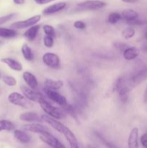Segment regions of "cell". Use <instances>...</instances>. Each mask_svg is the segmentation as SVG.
I'll use <instances>...</instances> for the list:
<instances>
[{
	"instance_id": "1",
	"label": "cell",
	"mask_w": 147,
	"mask_h": 148,
	"mask_svg": "<svg viewBox=\"0 0 147 148\" xmlns=\"http://www.w3.org/2000/svg\"><path fill=\"white\" fill-rule=\"evenodd\" d=\"M41 119L43 121L47 123L50 127H53L56 131L64 136L65 138L69 143L70 148H79L76 136L69 127L65 126L57 119H55L48 115H45V114L41 115Z\"/></svg>"
},
{
	"instance_id": "2",
	"label": "cell",
	"mask_w": 147,
	"mask_h": 148,
	"mask_svg": "<svg viewBox=\"0 0 147 148\" xmlns=\"http://www.w3.org/2000/svg\"><path fill=\"white\" fill-rule=\"evenodd\" d=\"M40 108L43 111L49 116L55 119H61L64 117V111L57 107L53 106L48 101H46V98H42L38 102Z\"/></svg>"
},
{
	"instance_id": "3",
	"label": "cell",
	"mask_w": 147,
	"mask_h": 148,
	"mask_svg": "<svg viewBox=\"0 0 147 148\" xmlns=\"http://www.w3.org/2000/svg\"><path fill=\"white\" fill-rule=\"evenodd\" d=\"M8 101L10 103L14 106H17L21 108L28 109L33 107L31 103L28 101V100L23 95L17 92H13L8 95Z\"/></svg>"
},
{
	"instance_id": "4",
	"label": "cell",
	"mask_w": 147,
	"mask_h": 148,
	"mask_svg": "<svg viewBox=\"0 0 147 148\" xmlns=\"http://www.w3.org/2000/svg\"><path fill=\"white\" fill-rule=\"evenodd\" d=\"M106 3L100 0H87L79 3L76 5V9L81 11L84 10H100L106 7Z\"/></svg>"
},
{
	"instance_id": "5",
	"label": "cell",
	"mask_w": 147,
	"mask_h": 148,
	"mask_svg": "<svg viewBox=\"0 0 147 148\" xmlns=\"http://www.w3.org/2000/svg\"><path fill=\"white\" fill-rule=\"evenodd\" d=\"M40 20H41V15L37 14V15H34L24 20L15 22V23H12L10 27H11L12 29H14V30L27 28V27H30L33 25H35L37 23L40 22Z\"/></svg>"
},
{
	"instance_id": "6",
	"label": "cell",
	"mask_w": 147,
	"mask_h": 148,
	"mask_svg": "<svg viewBox=\"0 0 147 148\" xmlns=\"http://www.w3.org/2000/svg\"><path fill=\"white\" fill-rule=\"evenodd\" d=\"M43 92H44V93L46 94V96H47L49 99H50L52 101H53L54 103H57L58 105L60 106L61 108H63V107L66 106L68 104L66 98H65L63 95H62L61 94L56 92V90H52L48 89V88H45V87L43 88Z\"/></svg>"
},
{
	"instance_id": "7",
	"label": "cell",
	"mask_w": 147,
	"mask_h": 148,
	"mask_svg": "<svg viewBox=\"0 0 147 148\" xmlns=\"http://www.w3.org/2000/svg\"><path fill=\"white\" fill-rule=\"evenodd\" d=\"M147 79V67L141 69L134 74L128 80V85L133 89L141 85L144 81Z\"/></svg>"
},
{
	"instance_id": "8",
	"label": "cell",
	"mask_w": 147,
	"mask_h": 148,
	"mask_svg": "<svg viewBox=\"0 0 147 148\" xmlns=\"http://www.w3.org/2000/svg\"><path fill=\"white\" fill-rule=\"evenodd\" d=\"M42 60L44 64L51 69H59L60 67V58L54 53L48 52L43 54Z\"/></svg>"
},
{
	"instance_id": "9",
	"label": "cell",
	"mask_w": 147,
	"mask_h": 148,
	"mask_svg": "<svg viewBox=\"0 0 147 148\" xmlns=\"http://www.w3.org/2000/svg\"><path fill=\"white\" fill-rule=\"evenodd\" d=\"M20 90H21L23 95L28 101H33V102L38 103L42 98H45V96L42 93L37 92V91L31 89L30 88L25 86V85H21Z\"/></svg>"
},
{
	"instance_id": "10",
	"label": "cell",
	"mask_w": 147,
	"mask_h": 148,
	"mask_svg": "<svg viewBox=\"0 0 147 148\" xmlns=\"http://www.w3.org/2000/svg\"><path fill=\"white\" fill-rule=\"evenodd\" d=\"M20 119L21 121H26L28 123H38L42 122L41 116H39L38 114L33 111H26L20 114Z\"/></svg>"
},
{
	"instance_id": "11",
	"label": "cell",
	"mask_w": 147,
	"mask_h": 148,
	"mask_svg": "<svg viewBox=\"0 0 147 148\" xmlns=\"http://www.w3.org/2000/svg\"><path fill=\"white\" fill-rule=\"evenodd\" d=\"M23 130L25 131L30 132L36 133V134H41L46 132H48V129L45 126L39 124V123H30V124H25L22 127Z\"/></svg>"
},
{
	"instance_id": "12",
	"label": "cell",
	"mask_w": 147,
	"mask_h": 148,
	"mask_svg": "<svg viewBox=\"0 0 147 148\" xmlns=\"http://www.w3.org/2000/svg\"><path fill=\"white\" fill-rule=\"evenodd\" d=\"M22 78L29 88L36 90L38 88V82L36 77L33 73L25 71L22 73Z\"/></svg>"
},
{
	"instance_id": "13",
	"label": "cell",
	"mask_w": 147,
	"mask_h": 148,
	"mask_svg": "<svg viewBox=\"0 0 147 148\" xmlns=\"http://www.w3.org/2000/svg\"><path fill=\"white\" fill-rule=\"evenodd\" d=\"M40 139L43 143H44L45 144L48 145L50 147L55 148L56 147L59 141L56 137H55L52 134H50L48 132H46L43 133V134H40Z\"/></svg>"
},
{
	"instance_id": "14",
	"label": "cell",
	"mask_w": 147,
	"mask_h": 148,
	"mask_svg": "<svg viewBox=\"0 0 147 148\" xmlns=\"http://www.w3.org/2000/svg\"><path fill=\"white\" fill-rule=\"evenodd\" d=\"M66 7V2L56 3V4H52V5L46 7L45 10H43V14H44V15H50V14H55V13H57L59 12L60 11H62Z\"/></svg>"
},
{
	"instance_id": "15",
	"label": "cell",
	"mask_w": 147,
	"mask_h": 148,
	"mask_svg": "<svg viewBox=\"0 0 147 148\" xmlns=\"http://www.w3.org/2000/svg\"><path fill=\"white\" fill-rule=\"evenodd\" d=\"M128 148H138V129L134 127L130 132L128 139Z\"/></svg>"
},
{
	"instance_id": "16",
	"label": "cell",
	"mask_w": 147,
	"mask_h": 148,
	"mask_svg": "<svg viewBox=\"0 0 147 148\" xmlns=\"http://www.w3.org/2000/svg\"><path fill=\"white\" fill-rule=\"evenodd\" d=\"M1 61L3 63L5 64L6 65H7L12 70L16 71V72H20V71L22 70V64L17 60H16V59H12V58L6 57L2 58Z\"/></svg>"
},
{
	"instance_id": "17",
	"label": "cell",
	"mask_w": 147,
	"mask_h": 148,
	"mask_svg": "<svg viewBox=\"0 0 147 148\" xmlns=\"http://www.w3.org/2000/svg\"><path fill=\"white\" fill-rule=\"evenodd\" d=\"M140 53L139 49L135 46H131L128 47L126 49L122 52V56L123 58L127 61H132L133 59H136Z\"/></svg>"
},
{
	"instance_id": "18",
	"label": "cell",
	"mask_w": 147,
	"mask_h": 148,
	"mask_svg": "<svg viewBox=\"0 0 147 148\" xmlns=\"http://www.w3.org/2000/svg\"><path fill=\"white\" fill-rule=\"evenodd\" d=\"M14 137L18 143L21 144H27L31 141L30 134L20 130H15L14 131Z\"/></svg>"
},
{
	"instance_id": "19",
	"label": "cell",
	"mask_w": 147,
	"mask_h": 148,
	"mask_svg": "<svg viewBox=\"0 0 147 148\" xmlns=\"http://www.w3.org/2000/svg\"><path fill=\"white\" fill-rule=\"evenodd\" d=\"M121 17L122 20H125L127 23H130L138 18V13L136 11L131 9L124 10L121 13Z\"/></svg>"
},
{
	"instance_id": "20",
	"label": "cell",
	"mask_w": 147,
	"mask_h": 148,
	"mask_svg": "<svg viewBox=\"0 0 147 148\" xmlns=\"http://www.w3.org/2000/svg\"><path fill=\"white\" fill-rule=\"evenodd\" d=\"M63 82L61 79L55 80L52 79H46L44 82V87L48 89L56 91L61 89L63 86Z\"/></svg>"
},
{
	"instance_id": "21",
	"label": "cell",
	"mask_w": 147,
	"mask_h": 148,
	"mask_svg": "<svg viewBox=\"0 0 147 148\" xmlns=\"http://www.w3.org/2000/svg\"><path fill=\"white\" fill-rule=\"evenodd\" d=\"M40 26L39 25H35L32 27H29L24 33V36L29 40V41H33L37 37L38 31L40 30Z\"/></svg>"
},
{
	"instance_id": "22",
	"label": "cell",
	"mask_w": 147,
	"mask_h": 148,
	"mask_svg": "<svg viewBox=\"0 0 147 148\" xmlns=\"http://www.w3.org/2000/svg\"><path fill=\"white\" fill-rule=\"evenodd\" d=\"M131 88L127 85H125V86H123L122 88H121L118 91V96H119L120 100L121 102L122 103H126L128 101V98H129V94L130 92L131 91Z\"/></svg>"
},
{
	"instance_id": "23",
	"label": "cell",
	"mask_w": 147,
	"mask_h": 148,
	"mask_svg": "<svg viewBox=\"0 0 147 148\" xmlns=\"http://www.w3.org/2000/svg\"><path fill=\"white\" fill-rule=\"evenodd\" d=\"M21 51L22 53V56L24 59L27 62H32L34 59V53H33V51H32L31 48L26 43L22 46Z\"/></svg>"
},
{
	"instance_id": "24",
	"label": "cell",
	"mask_w": 147,
	"mask_h": 148,
	"mask_svg": "<svg viewBox=\"0 0 147 148\" xmlns=\"http://www.w3.org/2000/svg\"><path fill=\"white\" fill-rule=\"evenodd\" d=\"M15 130V125L7 119L0 120V132L2 131L11 132Z\"/></svg>"
},
{
	"instance_id": "25",
	"label": "cell",
	"mask_w": 147,
	"mask_h": 148,
	"mask_svg": "<svg viewBox=\"0 0 147 148\" xmlns=\"http://www.w3.org/2000/svg\"><path fill=\"white\" fill-rule=\"evenodd\" d=\"M17 35V31L14 29L6 28V27H0V37L4 38H10L15 37Z\"/></svg>"
},
{
	"instance_id": "26",
	"label": "cell",
	"mask_w": 147,
	"mask_h": 148,
	"mask_svg": "<svg viewBox=\"0 0 147 148\" xmlns=\"http://www.w3.org/2000/svg\"><path fill=\"white\" fill-rule=\"evenodd\" d=\"M62 108H63V111H64V112H66V114H69L72 119H74L76 122H78L79 119H78V116L77 114H76V110L75 109V108L73 106L68 103L66 106H64Z\"/></svg>"
},
{
	"instance_id": "27",
	"label": "cell",
	"mask_w": 147,
	"mask_h": 148,
	"mask_svg": "<svg viewBox=\"0 0 147 148\" xmlns=\"http://www.w3.org/2000/svg\"><path fill=\"white\" fill-rule=\"evenodd\" d=\"M127 84H128V81L126 82V78H125V77L124 76L119 77L115 80V83H114L113 90L118 92V91L121 88L125 86V85H127Z\"/></svg>"
},
{
	"instance_id": "28",
	"label": "cell",
	"mask_w": 147,
	"mask_h": 148,
	"mask_svg": "<svg viewBox=\"0 0 147 148\" xmlns=\"http://www.w3.org/2000/svg\"><path fill=\"white\" fill-rule=\"evenodd\" d=\"M135 30L133 27H127L125 29L122 30L121 32V36H122V38H124L125 39H131L135 36Z\"/></svg>"
},
{
	"instance_id": "29",
	"label": "cell",
	"mask_w": 147,
	"mask_h": 148,
	"mask_svg": "<svg viewBox=\"0 0 147 148\" xmlns=\"http://www.w3.org/2000/svg\"><path fill=\"white\" fill-rule=\"evenodd\" d=\"M121 19H122L121 14H120L119 12H113L108 15V22L110 24L115 25L118 23Z\"/></svg>"
},
{
	"instance_id": "30",
	"label": "cell",
	"mask_w": 147,
	"mask_h": 148,
	"mask_svg": "<svg viewBox=\"0 0 147 148\" xmlns=\"http://www.w3.org/2000/svg\"><path fill=\"white\" fill-rule=\"evenodd\" d=\"M1 79H2L3 82H4L5 85H8L10 87H14L17 85V79L14 77L12 76H9V75H4V76L1 77Z\"/></svg>"
},
{
	"instance_id": "31",
	"label": "cell",
	"mask_w": 147,
	"mask_h": 148,
	"mask_svg": "<svg viewBox=\"0 0 147 148\" xmlns=\"http://www.w3.org/2000/svg\"><path fill=\"white\" fill-rule=\"evenodd\" d=\"M43 29L46 36H48L53 38H55L56 36V30L53 26L50 25H43Z\"/></svg>"
},
{
	"instance_id": "32",
	"label": "cell",
	"mask_w": 147,
	"mask_h": 148,
	"mask_svg": "<svg viewBox=\"0 0 147 148\" xmlns=\"http://www.w3.org/2000/svg\"><path fill=\"white\" fill-rule=\"evenodd\" d=\"M96 135L97 136L98 138H99V140H101V142H102V143H103L104 145H105V147H108V148H118V147H117V146L115 145H114L113 143H112L111 142L108 141L107 140H105V139L103 137H102V134H99V133H97Z\"/></svg>"
},
{
	"instance_id": "33",
	"label": "cell",
	"mask_w": 147,
	"mask_h": 148,
	"mask_svg": "<svg viewBox=\"0 0 147 148\" xmlns=\"http://www.w3.org/2000/svg\"><path fill=\"white\" fill-rule=\"evenodd\" d=\"M54 38L46 36L43 38V44L46 48H52L54 44Z\"/></svg>"
},
{
	"instance_id": "34",
	"label": "cell",
	"mask_w": 147,
	"mask_h": 148,
	"mask_svg": "<svg viewBox=\"0 0 147 148\" xmlns=\"http://www.w3.org/2000/svg\"><path fill=\"white\" fill-rule=\"evenodd\" d=\"M16 16V13H11V14H7V15L2 16L0 17V25L3 24H5L7 22L10 21L12 20L14 17Z\"/></svg>"
},
{
	"instance_id": "35",
	"label": "cell",
	"mask_w": 147,
	"mask_h": 148,
	"mask_svg": "<svg viewBox=\"0 0 147 148\" xmlns=\"http://www.w3.org/2000/svg\"><path fill=\"white\" fill-rule=\"evenodd\" d=\"M74 27L76 29H79V30H84L86 28V24L83 21L77 20L74 23Z\"/></svg>"
},
{
	"instance_id": "36",
	"label": "cell",
	"mask_w": 147,
	"mask_h": 148,
	"mask_svg": "<svg viewBox=\"0 0 147 148\" xmlns=\"http://www.w3.org/2000/svg\"><path fill=\"white\" fill-rule=\"evenodd\" d=\"M141 144L144 148H147V133H144L140 138Z\"/></svg>"
},
{
	"instance_id": "37",
	"label": "cell",
	"mask_w": 147,
	"mask_h": 148,
	"mask_svg": "<svg viewBox=\"0 0 147 148\" xmlns=\"http://www.w3.org/2000/svg\"><path fill=\"white\" fill-rule=\"evenodd\" d=\"M115 47H116L117 49H120V50H122V52H123V51L125 50V49H126L127 48H128V46H126V45L124 44V43H115Z\"/></svg>"
},
{
	"instance_id": "38",
	"label": "cell",
	"mask_w": 147,
	"mask_h": 148,
	"mask_svg": "<svg viewBox=\"0 0 147 148\" xmlns=\"http://www.w3.org/2000/svg\"><path fill=\"white\" fill-rule=\"evenodd\" d=\"M37 4H48L49 2H51V1H55V0H34Z\"/></svg>"
},
{
	"instance_id": "39",
	"label": "cell",
	"mask_w": 147,
	"mask_h": 148,
	"mask_svg": "<svg viewBox=\"0 0 147 148\" xmlns=\"http://www.w3.org/2000/svg\"><path fill=\"white\" fill-rule=\"evenodd\" d=\"M123 2L129 3V4H133V3H137L139 1V0H122Z\"/></svg>"
},
{
	"instance_id": "40",
	"label": "cell",
	"mask_w": 147,
	"mask_h": 148,
	"mask_svg": "<svg viewBox=\"0 0 147 148\" xmlns=\"http://www.w3.org/2000/svg\"><path fill=\"white\" fill-rule=\"evenodd\" d=\"M13 1H14V4H24V2H25V0H13Z\"/></svg>"
},
{
	"instance_id": "41",
	"label": "cell",
	"mask_w": 147,
	"mask_h": 148,
	"mask_svg": "<svg viewBox=\"0 0 147 148\" xmlns=\"http://www.w3.org/2000/svg\"><path fill=\"white\" fill-rule=\"evenodd\" d=\"M144 103L147 102V87L145 89V91H144Z\"/></svg>"
},
{
	"instance_id": "42",
	"label": "cell",
	"mask_w": 147,
	"mask_h": 148,
	"mask_svg": "<svg viewBox=\"0 0 147 148\" xmlns=\"http://www.w3.org/2000/svg\"><path fill=\"white\" fill-rule=\"evenodd\" d=\"M55 148H66V147H65L64 145L62 144V143H61V142H59V144H58L57 145H56V147H55Z\"/></svg>"
},
{
	"instance_id": "43",
	"label": "cell",
	"mask_w": 147,
	"mask_h": 148,
	"mask_svg": "<svg viewBox=\"0 0 147 148\" xmlns=\"http://www.w3.org/2000/svg\"><path fill=\"white\" fill-rule=\"evenodd\" d=\"M144 38H145L146 40H147V27H146L144 30Z\"/></svg>"
},
{
	"instance_id": "44",
	"label": "cell",
	"mask_w": 147,
	"mask_h": 148,
	"mask_svg": "<svg viewBox=\"0 0 147 148\" xmlns=\"http://www.w3.org/2000/svg\"><path fill=\"white\" fill-rule=\"evenodd\" d=\"M87 148H95V147H92V146H91V145H88L87 146Z\"/></svg>"
},
{
	"instance_id": "45",
	"label": "cell",
	"mask_w": 147,
	"mask_h": 148,
	"mask_svg": "<svg viewBox=\"0 0 147 148\" xmlns=\"http://www.w3.org/2000/svg\"><path fill=\"white\" fill-rule=\"evenodd\" d=\"M1 43H2V41H1V40H0V44H1Z\"/></svg>"
},
{
	"instance_id": "46",
	"label": "cell",
	"mask_w": 147,
	"mask_h": 148,
	"mask_svg": "<svg viewBox=\"0 0 147 148\" xmlns=\"http://www.w3.org/2000/svg\"><path fill=\"white\" fill-rule=\"evenodd\" d=\"M1 75H0V78H1Z\"/></svg>"
}]
</instances>
